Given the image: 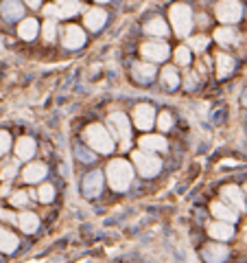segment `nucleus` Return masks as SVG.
I'll return each mask as SVG.
<instances>
[{"label":"nucleus","instance_id":"1","mask_svg":"<svg viewBox=\"0 0 247 263\" xmlns=\"http://www.w3.org/2000/svg\"><path fill=\"white\" fill-rule=\"evenodd\" d=\"M131 180H134V169L127 160L116 158L107 165V182L114 191H127Z\"/></svg>","mask_w":247,"mask_h":263},{"label":"nucleus","instance_id":"2","mask_svg":"<svg viewBox=\"0 0 247 263\" xmlns=\"http://www.w3.org/2000/svg\"><path fill=\"white\" fill-rule=\"evenodd\" d=\"M83 138H86L88 147L94 149V151H99V154H112L114 151L112 136H109L107 130H105L103 125H99V123L88 125L86 132H83Z\"/></svg>","mask_w":247,"mask_h":263},{"label":"nucleus","instance_id":"3","mask_svg":"<svg viewBox=\"0 0 247 263\" xmlns=\"http://www.w3.org/2000/svg\"><path fill=\"white\" fill-rule=\"evenodd\" d=\"M169 15H171L173 29H175V35L186 38V35L191 33V26H193V11H191V7L177 2V4H173V7H171Z\"/></svg>","mask_w":247,"mask_h":263},{"label":"nucleus","instance_id":"4","mask_svg":"<svg viewBox=\"0 0 247 263\" xmlns=\"http://www.w3.org/2000/svg\"><path fill=\"white\" fill-rule=\"evenodd\" d=\"M134 165L143 178H153L162 169V162L149 151H134Z\"/></svg>","mask_w":247,"mask_h":263},{"label":"nucleus","instance_id":"5","mask_svg":"<svg viewBox=\"0 0 247 263\" xmlns=\"http://www.w3.org/2000/svg\"><path fill=\"white\" fill-rule=\"evenodd\" d=\"M243 15V4L239 0H221L217 4V18L221 20L223 24H234L241 20Z\"/></svg>","mask_w":247,"mask_h":263},{"label":"nucleus","instance_id":"6","mask_svg":"<svg viewBox=\"0 0 247 263\" xmlns=\"http://www.w3.org/2000/svg\"><path fill=\"white\" fill-rule=\"evenodd\" d=\"M140 53L149 62H164L169 57V44L162 40H151V42H145Z\"/></svg>","mask_w":247,"mask_h":263},{"label":"nucleus","instance_id":"7","mask_svg":"<svg viewBox=\"0 0 247 263\" xmlns=\"http://www.w3.org/2000/svg\"><path fill=\"white\" fill-rule=\"evenodd\" d=\"M134 123H136V128L143 130V132L153 128V123H155V110H153V105H149V103L136 105V110H134Z\"/></svg>","mask_w":247,"mask_h":263},{"label":"nucleus","instance_id":"8","mask_svg":"<svg viewBox=\"0 0 247 263\" xmlns=\"http://www.w3.org/2000/svg\"><path fill=\"white\" fill-rule=\"evenodd\" d=\"M109 128L116 130V136L120 138V143H123L125 147L129 145V138H131V128H129V121L125 114H112L109 117Z\"/></svg>","mask_w":247,"mask_h":263},{"label":"nucleus","instance_id":"9","mask_svg":"<svg viewBox=\"0 0 247 263\" xmlns=\"http://www.w3.org/2000/svg\"><path fill=\"white\" fill-rule=\"evenodd\" d=\"M83 44H86V33H83L81 26H75V24L66 26V31H64V46L66 49L77 51V49H81Z\"/></svg>","mask_w":247,"mask_h":263},{"label":"nucleus","instance_id":"10","mask_svg":"<svg viewBox=\"0 0 247 263\" xmlns=\"http://www.w3.org/2000/svg\"><path fill=\"white\" fill-rule=\"evenodd\" d=\"M0 13H2L4 20L15 22V20H20L24 15V4L20 0H2L0 2Z\"/></svg>","mask_w":247,"mask_h":263},{"label":"nucleus","instance_id":"11","mask_svg":"<svg viewBox=\"0 0 247 263\" xmlns=\"http://www.w3.org/2000/svg\"><path fill=\"white\" fill-rule=\"evenodd\" d=\"M101 191H103V173L101 171L88 173L86 180H83V193H86L88 197H94V196H99Z\"/></svg>","mask_w":247,"mask_h":263},{"label":"nucleus","instance_id":"12","mask_svg":"<svg viewBox=\"0 0 247 263\" xmlns=\"http://www.w3.org/2000/svg\"><path fill=\"white\" fill-rule=\"evenodd\" d=\"M140 147H143V151H149V154H153V151H166V143L164 136H157V134H145L143 138H140Z\"/></svg>","mask_w":247,"mask_h":263},{"label":"nucleus","instance_id":"13","mask_svg":"<svg viewBox=\"0 0 247 263\" xmlns=\"http://www.w3.org/2000/svg\"><path fill=\"white\" fill-rule=\"evenodd\" d=\"M33 156H35V140L31 136L18 138V143H15V158L18 160H29Z\"/></svg>","mask_w":247,"mask_h":263},{"label":"nucleus","instance_id":"14","mask_svg":"<svg viewBox=\"0 0 247 263\" xmlns=\"http://www.w3.org/2000/svg\"><path fill=\"white\" fill-rule=\"evenodd\" d=\"M208 233H210V237H214V239H219V241H230L234 237V228H232V224H228V222H214L208 226Z\"/></svg>","mask_w":247,"mask_h":263},{"label":"nucleus","instance_id":"15","mask_svg":"<svg viewBox=\"0 0 247 263\" xmlns=\"http://www.w3.org/2000/svg\"><path fill=\"white\" fill-rule=\"evenodd\" d=\"M105 20H107L105 9H90V11L83 15V24L90 31H99L101 26H105Z\"/></svg>","mask_w":247,"mask_h":263},{"label":"nucleus","instance_id":"16","mask_svg":"<svg viewBox=\"0 0 247 263\" xmlns=\"http://www.w3.org/2000/svg\"><path fill=\"white\" fill-rule=\"evenodd\" d=\"M131 72H134L136 81L149 83V81H153V77H155V66L153 64H145V62H138V64H134Z\"/></svg>","mask_w":247,"mask_h":263},{"label":"nucleus","instance_id":"17","mask_svg":"<svg viewBox=\"0 0 247 263\" xmlns=\"http://www.w3.org/2000/svg\"><path fill=\"white\" fill-rule=\"evenodd\" d=\"M228 248L225 246H219V244H210L203 248V259H206L208 263H223L225 259H228Z\"/></svg>","mask_w":247,"mask_h":263},{"label":"nucleus","instance_id":"18","mask_svg":"<svg viewBox=\"0 0 247 263\" xmlns=\"http://www.w3.org/2000/svg\"><path fill=\"white\" fill-rule=\"evenodd\" d=\"M46 173H49V167L44 165V162H31L29 167L24 169V180L26 182H40L46 178Z\"/></svg>","mask_w":247,"mask_h":263},{"label":"nucleus","instance_id":"19","mask_svg":"<svg viewBox=\"0 0 247 263\" xmlns=\"http://www.w3.org/2000/svg\"><path fill=\"white\" fill-rule=\"evenodd\" d=\"M221 196H223V199H228L236 210H245V197L239 187H223Z\"/></svg>","mask_w":247,"mask_h":263},{"label":"nucleus","instance_id":"20","mask_svg":"<svg viewBox=\"0 0 247 263\" xmlns=\"http://www.w3.org/2000/svg\"><path fill=\"white\" fill-rule=\"evenodd\" d=\"M210 210H212V215L217 219H223V222H228V224L236 222V210L230 208L228 204H223V202H214L212 206H210Z\"/></svg>","mask_w":247,"mask_h":263},{"label":"nucleus","instance_id":"21","mask_svg":"<svg viewBox=\"0 0 247 263\" xmlns=\"http://www.w3.org/2000/svg\"><path fill=\"white\" fill-rule=\"evenodd\" d=\"M38 31H40V24L35 22V18H26V20H22V22H20V26H18V35H20L22 40H26V42L35 40Z\"/></svg>","mask_w":247,"mask_h":263},{"label":"nucleus","instance_id":"22","mask_svg":"<svg viewBox=\"0 0 247 263\" xmlns=\"http://www.w3.org/2000/svg\"><path fill=\"white\" fill-rule=\"evenodd\" d=\"M79 2L77 0H59V2L55 4V13L52 15H57V18H70V15H75L79 13Z\"/></svg>","mask_w":247,"mask_h":263},{"label":"nucleus","instance_id":"23","mask_svg":"<svg viewBox=\"0 0 247 263\" xmlns=\"http://www.w3.org/2000/svg\"><path fill=\"white\" fill-rule=\"evenodd\" d=\"M145 31L149 35H155V38H164L166 33H169V26L162 18H151L149 22L145 24Z\"/></svg>","mask_w":247,"mask_h":263},{"label":"nucleus","instance_id":"24","mask_svg":"<svg viewBox=\"0 0 247 263\" xmlns=\"http://www.w3.org/2000/svg\"><path fill=\"white\" fill-rule=\"evenodd\" d=\"M15 222L20 224V228H22L24 233H35V230L40 228V217L35 213H22Z\"/></svg>","mask_w":247,"mask_h":263},{"label":"nucleus","instance_id":"25","mask_svg":"<svg viewBox=\"0 0 247 263\" xmlns=\"http://www.w3.org/2000/svg\"><path fill=\"white\" fill-rule=\"evenodd\" d=\"M15 248H18V237L13 233H9V230L0 228V252L9 255V252H13Z\"/></svg>","mask_w":247,"mask_h":263},{"label":"nucleus","instance_id":"26","mask_svg":"<svg viewBox=\"0 0 247 263\" xmlns=\"http://www.w3.org/2000/svg\"><path fill=\"white\" fill-rule=\"evenodd\" d=\"M162 83H164L169 90H175V88L180 86V75H177L175 66H166L164 70H162Z\"/></svg>","mask_w":247,"mask_h":263},{"label":"nucleus","instance_id":"27","mask_svg":"<svg viewBox=\"0 0 247 263\" xmlns=\"http://www.w3.org/2000/svg\"><path fill=\"white\" fill-rule=\"evenodd\" d=\"M232 70H234V60H232V57H230V55H219L217 57V75L221 79H225Z\"/></svg>","mask_w":247,"mask_h":263},{"label":"nucleus","instance_id":"28","mask_svg":"<svg viewBox=\"0 0 247 263\" xmlns=\"http://www.w3.org/2000/svg\"><path fill=\"white\" fill-rule=\"evenodd\" d=\"M214 40H217L219 44L228 46V44H234L236 35H234V31L230 29V26H221V29H217V31H214Z\"/></svg>","mask_w":247,"mask_h":263},{"label":"nucleus","instance_id":"29","mask_svg":"<svg viewBox=\"0 0 247 263\" xmlns=\"http://www.w3.org/2000/svg\"><path fill=\"white\" fill-rule=\"evenodd\" d=\"M38 197H40V202L50 204L52 197H55V189H52V184H42L40 191H38Z\"/></svg>","mask_w":247,"mask_h":263},{"label":"nucleus","instance_id":"30","mask_svg":"<svg viewBox=\"0 0 247 263\" xmlns=\"http://www.w3.org/2000/svg\"><path fill=\"white\" fill-rule=\"evenodd\" d=\"M175 62L180 66H188V64H191V49H188V46H180V49L175 51Z\"/></svg>","mask_w":247,"mask_h":263},{"label":"nucleus","instance_id":"31","mask_svg":"<svg viewBox=\"0 0 247 263\" xmlns=\"http://www.w3.org/2000/svg\"><path fill=\"white\" fill-rule=\"evenodd\" d=\"M42 29H44V40H46V42H52V40H55V35H57V24H55V20H46Z\"/></svg>","mask_w":247,"mask_h":263},{"label":"nucleus","instance_id":"32","mask_svg":"<svg viewBox=\"0 0 247 263\" xmlns=\"http://www.w3.org/2000/svg\"><path fill=\"white\" fill-rule=\"evenodd\" d=\"M9 149H11V136H9V132L0 130V156H4Z\"/></svg>","mask_w":247,"mask_h":263},{"label":"nucleus","instance_id":"33","mask_svg":"<svg viewBox=\"0 0 247 263\" xmlns=\"http://www.w3.org/2000/svg\"><path fill=\"white\" fill-rule=\"evenodd\" d=\"M188 44H191L193 51H203L208 46V38H206V35H195V38H191Z\"/></svg>","mask_w":247,"mask_h":263},{"label":"nucleus","instance_id":"34","mask_svg":"<svg viewBox=\"0 0 247 263\" xmlns=\"http://www.w3.org/2000/svg\"><path fill=\"white\" fill-rule=\"evenodd\" d=\"M171 125H173V117L169 112H162L160 117H157V128H160L162 132H169Z\"/></svg>","mask_w":247,"mask_h":263},{"label":"nucleus","instance_id":"35","mask_svg":"<svg viewBox=\"0 0 247 263\" xmlns=\"http://www.w3.org/2000/svg\"><path fill=\"white\" fill-rule=\"evenodd\" d=\"M11 204H13V206H26V204H29V193H24V191L13 193V196H11Z\"/></svg>","mask_w":247,"mask_h":263},{"label":"nucleus","instance_id":"36","mask_svg":"<svg viewBox=\"0 0 247 263\" xmlns=\"http://www.w3.org/2000/svg\"><path fill=\"white\" fill-rule=\"evenodd\" d=\"M15 173H18V165H7L2 171H0V178H2V180H11Z\"/></svg>","mask_w":247,"mask_h":263},{"label":"nucleus","instance_id":"37","mask_svg":"<svg viewBox=\"0 0 247 263\" xmlns=\"http://www.w3.org/2000/svg\"><path fill=\"white\" fill-rule=\"evenodd\" d=\"M77 156L81 158L83 162H92L94 160V154H92V151H86V147H77Z\"/></svg>","mask_w":247,"mask_h":263},{"label":"nucleus","instance_id":"38","mask_svg":"<svg viewBox=\"0 0 247 263\" xmlns=\"http://www.w3.org/2000/svg\"><path fill=\"white\" fill-rule=\"evenodd\" d=\"M186 79H188V81H186V88H188V90H193V88L197 86V75H193V72H191V75H188Z\"/></svg>","mask_w":247,"mask_h":263},{"label":"nucleus","instance_id":"39","mask_svg":"<svg viewBox=\"0 0 247 263\" xmlns=\"http://www.w3.org/2000/svg\"><path fill=\"white\" fill-rule=\"evenodd\" d=\"M26 4H29V7H33V9H38L40 4H42V0H24Z\"/></svg>","mask_w":247,"mask_h":263},{"label":"nucleus","instance_id":"40","mask_svg":"<svg viewBox=\"0 0 247 263\" xmlns=\"http://www.w3.org/2000/svg\"><path fill=\"white\" fill-rule=\"evenodd\" d=\"M243 103L247 105V90H245V94H243Z\"/></svg>","mask_w":247,"mask_h":263},{"label":"nucleus","instance_id":"41","mask_svg":"<svg viewBox=\"0 0 247 263\" xmlns=\"http://www.w3.org/2000/svg\"><path fill=\"white\" fill-rule=\"evenodd\" d=\"M97 2H109V0H97Z\"/></svg>","mask_w":247,"mask_h":263},{"label":"nucleus","instance_id":"42","mask_svg":"<svg viewBox=\"0 0 247 263\" xmlns=\"http://www.w3.org/2000/svg\"><path fill=\"white\" fill-rule=\"evenodd\" d=\"M245 193H247V184H245Z\"/></svg>","mask_w":247,"mask_h":263}]
</instances>
